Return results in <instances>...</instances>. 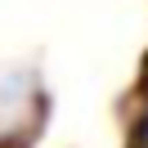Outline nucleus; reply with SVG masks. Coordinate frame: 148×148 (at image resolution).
I'll return each instance as SVG.
<instances>
[{
	"label": "nucleus",
	"mask_w": 148,
	"mask_h": 148,
	"mask_svg": "<svg viewBox=\"0 0 148 148\" xmlns=\"http://www.w3.org/2000/svg\"><path fill=\"white\" fill-rule=\"evenodd\" d=\"M139 148H148V90H144V112H139Z\"/></svg>",
	"instance_id": "f257e3e1"
}]
</instances>
